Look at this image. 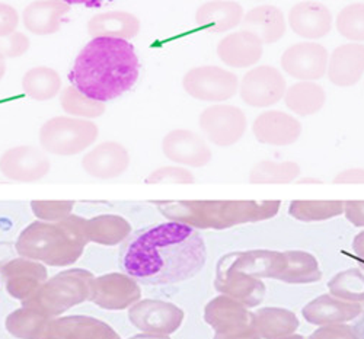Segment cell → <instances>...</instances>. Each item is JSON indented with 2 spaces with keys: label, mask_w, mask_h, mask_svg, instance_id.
Instances as JSON below:
<instances>
[{
  "label": "cell",
  "mask_w": 364,
  "mask_h": 339,
  "mask_svg": "<svg viewBox=\"0 0 364 339\" xmlns=\"http://www.w3.org/2000/svg\"><path fill=\"white\" fill-rule=\"evenodd\" d=\"M201 233L186 223L165 222L134 232L121 246L119 268L146 286H171L196 276L205 265Z\"/></svg>",
  "instance_id": "6da1fadb"
},
{
  "label": "cell",
  "mask_w": 364,
  "mask_h": 339,
  "mask_svg": "<svg viewBox=\"0 0 364 339\" xmlns=\"http://www.w3.org/2000/svg\"><path fill=\"white\" fill-rule=\"evenodd\" d=\"M139 73V57L127 40L92 38L76 57L69 80L86 97L107 102L129 92Z\"/></svg>",
  "instance_id": "7a4b0ae2"
},
{
  "label": "cell",
  "mask_w": 364,
  "mask_h": 339,
  "mask_svg": "<svg viewBox=\"0 0 364 339\" xmlns=\"http://www.w3.org/2000/svg\"><path fill=\"white\" fill-rule=\"evenodd\" d=\"M282 201H178L159 204L168 219L201 229H229L272 219Z\"/></svg>",
  "instance_id": "3957f363"
},
{
  "label": "cell",
  "mask_w": 364,
  "mask_h": 339,
  "mask_svg": "<svg viewBox=\"0 0 364 339\" xmlns=\"http://www.w3.org/2000/svg\"><path fill=\"white\" fill-rule=\"evenodd\" d=\"M98 129L90 121L72 117H55L47 121L40 131V140L46 150L57 155H76L92 144Z\"/></svg>",
  "instance_id": "277c9868"
},
{
  "label": "cell",
  "mask_w": 364,
  "mask_h": 339,
  "mask_svg": "<svg viewBox=\"0 0 364 339\" xmlns=\"http://www.w3.org/2000/svg\"><path fill=\"white\" fill-rule=\"evenodd\" d=\"M182 86L198 101L225 102L236 95L239 79L235 73L218 66H200L186 73Z\"/></svg>",
  "instance_id": "5b68a950"
},
{
  "label": "cell",
  "mask_w": 364,
  "mask_h": 339,
  "mask_svg": "<svg viewBox=\"0 0 364 339\" xmlns=\"http://www.w3.org/2000/svg\"><path fill=\"white\" fill-rule=\"evenodd\" d=\"M287 90L283 73L272 66L251 69L239 82V95L245 104L254 108H268L279 104Z\"/></svg>",
  "instance_id": "8992f818"
},
{
  "label": "cell",
  "mask_w": 364,
  "mask_h": 339,
  "mask_svg": "<svg viewBox=\"0 0 364 339\" xmlns=\"http://www.w3.org/2000/svg\"><path fill=\"white\" fill-rule=\"evenodd\" d=\"M200 127L211 143L228 147L236 144L244 137L248 121L240 108L228 104H216L201 112Z\"/></svg>",
  "instance_id": "52a82bcc"
},
{
  "label": "cell",
  "mask_w": 364,
  "mask_h": 339,
  "mask_svg": "<svg viewBox=\"0 0 364 339\" xmlns=\"http://www.w3.org/2000/svg\"><path fill=\"white\" fill-rule=\"evenodd\" d=\"M328 51L323 45L305 41L290 45L282 55L283 70L297 80H319L326 75Z\"/></svg>",
  "instance_id": "ba28073f"
},
{
  "label": "cell",
  "mask_w": 364,
  "mask_h": 339,
  "mask_svg": "<svg viewBox=\"0 0 364 339\" xmlns=\"http://www.w3.org/2000/svg\"><path fill=\"white\" fill-rule=\"evenodd\" d=\"M255 139L268 146H290L296 143L301 134V124L293 115L271 109L259 114L252 124Z\"/></svg>",
  "instance_id": "9c48e42d"
},
{
  "label": "cell",
  "mask_w": 364,
  "mask_h": 339,
  "mask_svg": "<svg viewBox=\"0 0 364 339\" xmlns=\"http://www.w3.org/2000/svg\"><path fill=\"white\" fill-rule=\"evenodd\" d=\"M332 22L331 11L316 0L299 2L289 12V25L293 33L305 40L326 37L332 29Z\"/></svg>",
  "instance_id": "30bf717a"
},
{
  "label": "cell",
  "mask_w": 364,
  "mask_h": 339,
  "mask_svg": "<svg viewBox=\"0 0 364 339\" xmlns=\"http://www.w3.org/2000/svg\"><path fill=\"white\" fill-rule=\"evenodd\" d=\"M165 156L179 165L201 168L211 161V150L207 143L190 130H173L162 143Z\"/></svg>",
  "instance_id": "8fae6325"
},
{
  "label": "cell",
  "mask_w": 364,
  "mask_h": 339,
  "mask_svg": "<svg viewBox=\"0 0 364 339\" xmlns=\"http://www.w3.org/2000/svg\"><path fill=\"white\" fill-rule=\"evenodd\" d=\"M216 287L223 294L247 306L248 309L259 306L267 293L265 284L261 279L220 264L218 267Z\"/></svg>",
  "instance_id": "7c38bea8"
},
{
  "label": "cell",
  "mask_w": 364,
  "mask_h": 339,
  "mask_svg": "<svg viewBox=\"0 0 364 339\" xmlns=\"http://www.w3.org/2000/svg\"><path fill=\"white\" fill-rule=\"evenodd\" d=\"M326 75L331 83L340 87L357 85L364 75V44L347 43L333 50Z\"/></svg>",
  "instance_id": "4fadbf2b"
},
{
  "label": "cell",
  "mask_w": 364,
  "mask_h": 339,
  "mask_svg": "<svg viewBox=\"0 0 364 339\" xmlns=\"http://www.w3.org/2000/svg\"><path fill=\"white\" fill-rule=\"evenodd\" d=\"M264 53L262 41L250 31H237L220 40L218 55L233 69H247L257 65Z\"/></svg>",
  "instance_id": "5bb4252c"
},
{
  "label": "cell",
  "mask_w": 364,
  "mask_h": 339,
  "mask_svg": "<svg viewBox=\"0 0 364 339\" xmlns=\"http://www.w3.org/2000/svg\"><path fill=\"white\" fill-rule=\"evenodd\" d=\"M363 306L354 301H346L331 294H322L309 301L301 309V316L312 325H336L346 323L358 318Z\"/></svg>",
  "instance_id": "9a60e30c"
},
{
  "label": "cell",
  "mask_w": 364,
  "mask_h": 339,
  "mask_svg": "<svg viewBox=\"0 0 364 339\" xmlns=\"http://www.w3.org/2000/svg\"><path fill=\"white\" fill-rule=\"evenodd\" d=\"M286 264L284 252L277 251H247L229 254L222 258L220 265L247 272L257 279H272L277 280Z\"/></svg>",
  "instance_id": "2e32d148"
},
{
  "label": "cell",
  "mask_w": 364,
  "mask_h": 339,
  "mask_svg": "<svg viewBox=\"0 0 364 339\" xmlns=\"http://www.w3.org/2000/svg\"><path fill=\"white\" fill-rule=\"evenodd\" d=\"M205 319L218 330L225 333H235L254 328V313L248 311L247 306L229 296H222L211 301L207 307Z\"/></svg>",
  "instance_id": "e0dca14e"
},
{
  "label": "cell",
  "mask_w": 364,
  "mask_h": 339,
  "mask_svg": "<svg viewBox=\"0 0 364 339\" xmlns=\"http://www.w3.org/2000/svg\"><path fill=\"white\" fill-rule=\"evenodd\" d=\"M140 19L127 11H108L92 16L87 22V33L92 38L132 40L140 33Z\"/></svg>",
  "instance_id": "ac0fdd59"
},
{
  "label": "cell",
  "mask_w": 364,
  "mask_h": 339,
  "mask_svg": "<svg viewBox=\"0 0 364 339\" xmlns=\"http://www.w3.org/2000/svg\"><path fill=\"white\" fill-rule=\"evenodd\" d=\"M0 168L8 178L29 182L43 178L48 172L50 163L37 149L18 147L5 153Z\"/></svg>",
  "instance_id": "d6986e66"
},
{
  "label": "cell",
  "mask_w": 364,
  "mask_h": 339,
  "mask_svg": "<svg viewBox=\"0 0 364 339\" xmlns=\"http://www.w3.org/2000/svg\"><path fill=\"white\" fill-rule=\"evenodd\" d=\"M70 6L65 2L54 0H36L29 4L23 14V26L34 36H51L55 34L62 26L65 16L69 14Z\"/></svg>",
  "instance_id": "ffe728a7"
},
{
  "label": "cell",
  "mask_w": 364,
  "mask_h": 339,
  "mask_svg": "<svg viewBox=\"0 0 364 339\" xmlns=\"http://www.w3.org/2000/svg\"><path fill=\"white\" fill-rule=\"evenodd\" d=\"M244 8L233 0H211L201 5L196 14L200 28L213 34H222L240 25L244 19Z\"/></svg>",
  "instance_id": "44dd1931"
},
{
  "label": "cell",
  "mask_w": 364,
  "mask_h": 339,
  "mask_svg": "<svg viewBox=\"0 0 364 339\" xmlns=\"http://www.w3.org/2000/svg\"><path fill=\"white\" fill-rule=\"evenodd\" d=\"M242 29L255 34L262 44H274L286 34V18L272 5H261L251 9L240 22Z\"/></svg>",
  "instance_id": "7402d4cb"
},
{
  "label": "cell",
  "mask_w": 364,
  "mask_h": 339,
  "mask_svg": "<svg viewBox=\"0 0 364 339\" xmlns=\"http://www.w3.org/2000/svg\"><path fill=\"white\" fill-rule=\"evenodd\" d=\"M83 168L97 178H114L129 168V153L123 146L108 141L87 153Z\"/></svg>",
  "instance_id": "603a6c76"
},
{
  "label": "cell",
  "mask_w": 364,
  "mask_h": 339,
  "mask_svg": "<svg viewBox=\"0 0 364 339\" xmlns=\"http://www.w3.org/2000/svg\"><path fill=\"white\" fill-rule=\"evenodd\" d=\"M283 99L286 107L296 115L309 117L322 109L326 101V94L321 85L300 80L287 87Z\"/></svg>",
  "instance_id": "cb8c5ba5"
},
{
  "label": "cell",
  "mask_w": 364,
  "mask_h": 339,
  "mask_svg": "<svg viewBox=\"0 0 364 339\" xmlns=\"http://www.w3.org/2000/svg\"><path fill=\"white\" fill-rule=\"evenodd\" d=\"M286 264L279 275V281L286 284H312L322 279L318 259L303 251H286Z\"/></svg>",
  "instance_id": "d4e9b609"
},
{
  "label": "cell",
  "mask_w": 364,
  "mask_h": 339,
  "mask_svg": "<svg viewBox=\"0 0 364 339\" xmlns=\"http://www.w3.org/2000/svg\"><path fill=\"white\" fill-rule=\"evenodd\" d=\"M254 328L259 336L276 339L293 333L299 328V319L283 307H261L254 313Z\"/></svg>",
  "instance_id": "484cf974"
},
{
  "label": "cell",
  "mask_w": 364,
  "mask_h": 339,
  "mask_svg": "<svg viewBox=\"0 0 364 339\" xmlns=\"http://www.w3.org/2000/svg\"><path fill=\"white\" fill-rule=\"evenodd\" d=\"M25 95L36 101H50L62 92V77L47 66L29 69L22 79Z\"/></svg>",
  "instance_id": "4316f807"
},
{
  "label": "cell",
  "mask_w": 364,
  "mask_h": 339,
  "mask_svg": "<svg viewBox=\"0 0 364 339\" xmlns=\"http://www.w3.org/2000/svg\"><path fill=\"white\" fill-rule=\"evenodd\" d=\"M289 214L300 222H323L344 214V201H291Z\"/></svg>",
  "instance_id": "83f0119b"
},
{
  "label": "cell",
  "mask_w": 364,
  "mask_h": 339,
  "mask_svg": "<svg viewBox=\"0 0 364 339\" xmlns=\"http://www.w3.org/2000/svg\"><path fill=\"white\" fill-rule=\"evenodd\" d=\"M300 175V166L296 162L261 161L250 172L251 183H290Z\"/></svg>",
  "instance_id": "f1b7e54d"
},
{
  "label": "cell",
  "mask_w": 364,
  "mask_h": 339,
  "mask_svg": "<svg viewBox=\"0 0 364 339\" xmlns=\"http://www.w3.org/2000/svg\"><path fill=\"white\" fill-rule=\"evenodd\" d=\"M329 294L346 300L361 303L364 301V272L357 268H350L333 275L328 283Z\"/></svg>",
  "instance_id": "f546056e"
},
{
  "label": "cell",
  "mask_w": 364,
  "mask_h": 339,
  "mask_svg": "<svg viewBox=\"0 0 364 339\" xmlns=\"http://www.w3.org/2000/svg\"><path fill=\"white\" fill-rule=\"evenodd\" d=\"M60 104L69 115L97 118L105 112V102L86 97L76 86H66L60 92Z\"/></svg>",
  "instance_id": "4dcf8cb0"
},
{
  "label": "cell",
  "mask_w": 364,
  "mask_h": 339,
  "mask_svg": "<svg viewBox=\"0 0 364 339\" xmlns=\"http://www.w3.org/2000/svg\"><path fill=\"white\" fill-rule=\"evenodd\" d=\"M337 31L341 37L351 43L364 41V4H353L346 6L336 19Z\"/></svg>",
  "instance_id": "1f68e13d"
},
{
  "label": "cell",
  "mask_w": 364,
  "mask_h": 339,
  "mask_svg": "<svg viewBox=\"0 0 364 339\" xmlns=\"http://www.w3.org/2000/svg\"><path fill=\"white\" fill-rule=\"evenodd\" d=\"M29 45H31L29 38L19 31H15L9 36L0 37V57H4L5 60L18 58L29 50Z\"/></svg>",
  "instance_id": "d6a6232c"
},
{
  "label": "cell",
  "mask_w": 364,
  "mask_h": 339,
  "mask_svg": "<svg viewBox=\"0 0 364 339\" xmlns=\"http://www.w3.org/2000/svg\"><path fill=\"white\" fill-rule=\"evenodd\" d=\"M149 183H193L194 176L190 171L178 166H168L155 171L147 178Z\"/></svg>",
  "instance_id": "836d02e7"
},
{
  "label": "cell",
  "mask_w": 364,
  "mask_h": 339,
  "mask_svg": "<svg viewBox=\"0 0 364 339\" xmlns=\"http://www.w3.org/2000/svg\"><path fill=\"white\" fill-rule=\"evenodd\" d=\"M309 339H358V338L354 328L344 323H336V325H325L316 329Z\"/></svg>",
  "instance_id": "e575fe53"
},
{
  "label": "cell",
  "mask_w": 364,
  "mask_h": 339,
  "mask_svg": "<svg viewBox=\"0 0 364 339\" xmlns=\"http://www.w3.org/2000/svg\"><path fill=\"white\" fill-rule=\"evenodd\" d=\"M19 19V14L14 6L0 2V37L15 33Z\"/></svg>",
  "instance_id": "d590c367"
},
{
  "label": "cell",
  "mask_w": 364,
  "mask_h": 339,
  "mask_svg": "<svg viewBox=\"0 0 364 339\" xmlns=\"http://www.w3.org/2000/svg\"><path fill=\"white\" fill-rule=\"evenodd\" d=\"M344 214L355 227H364V201H344Z\"/></svg>",
  "instance_id": "8d00e7d4"
},
{
  "label": "cell",
  "mask_w": 364,
  "mask_h": 339,
  "mask_svg": "<svg viewBox=\"0 0 364 339\" xmlns=\"http://www.w3.org/2000/svg\"><path fill=\"white\" fill-rule=\"evenodd\" d=\"M333 183H364V169L353 168L343 171L333 178Z\"/></svg>",
  "instance_id": "74e56055"
},
{
  "label": "cell",
  "mask_w": 364,
  "mask_h": 339,
  "mask_svg": "<svg viewBox=\"0 0 364 339\" xmlns=\"http://www.w3.org/2000/svg\"><path fill=\"white\" fill-rule=\"evenodd\" d=\"M353 257L364 268V230L360 232L353 240Z\"/></svg>",
  "instance_id": "f35d334b"
},
{
  "label": "cell",
  "mask_w": 364,
  "mask_h": 339,
  "mask_svg": "<svg viewBox=\"0 0 364 339\" xmlns=\"http://www.w3.org/2000/svg\"><path fill=\"white\" fill-rule=\"evenodd\" d=\"M69 6L72 5H83L86 8H101L107 2H114V0H63Z\"/></svg>",
  "instance_id": "ab89813d"
},
{
  "label": "cell",
  "mask_w": 364,
  "mask_h": 339,
  "mask_svg": "<svg viewBox=\"0 0 364 339\" xmlns=\"http://www.w3.org/2000/svg\"><path fill=\"white\" fill-rule=\"evenodd\" d=\"M354 330H355L358 339H364V319H361V321L354 326Z\"/></svg>",
  "instance_id": "60d3db41"
},
{
  "label": "cell",
  "mask_w": 364,
  "mask_h": 339,
  "mask_svg": "<svg viewBox=\"0 0 364 339\" xmlns=\"http://www.w3.org/2000/svg\"><path fill=\"white\" fill-rule=\"evenodd\" d=\"M5 73H6V61L4 57H0V80L4 79Z\"/></svg>",
  "instance_id": "b9f144b4"
},
{
  "label": "cell",
  "mask_w": 364,
  "mask_h": 339,
  "mask_svg": "<svg viewBox=\"0 0 364 339\" xmlns=\"http://www.w3.org/2000/svg\"><path fill=\"white\" fill-rule=\"evenodd\" d=\"M283 339H305V338L300 335H294V336H289V338H283Z\"/></svg>",
  "instance_id": "7bdbcfd3"
},
{
  "label": "cell",
  "mask_w": 364,
  "mask_h": 339,
  "mask_svg": "<svg viewBox=\"0 0 364 339\" xmlns=\"http://www.w3.org/2000/svg\"><path fill=\"white\" fill-rule=\"evenodd\" d=\"M300 182L305 183V182H319V181H318V179H301Z\"/></svg>",
  "instance_id": "ee69618b"
},
{
  "label": "cell",
  "mask_w": 364,
  "mask_h": 339,
  "mask_svg": "<svg viewBox=\"0 0 364 339\" xmlns=\"http://www.w3.org/2000/svg\"><path fill=\"white\" fill-rule=\"evenodd\" d=\"M54 2H63V0H54Z\"/></svg>",
  "instance_id": "f6af8a7d"
},
{
  "label": "cell",
  "mask_w": 364,
  "mask_h": 339,
  "mask_svg": "<svg viewBox=\"0 0 364 339\" xmlns=\"http://www.w3.org/2000/svg\"><path fill=\"white\" fill-rule=\"evenodd\" d=\"M361 313H363V315H364V306H363V312H361Z\"/></svg>",
  "instance_id": "bcb514c9"
}]
</instances>
